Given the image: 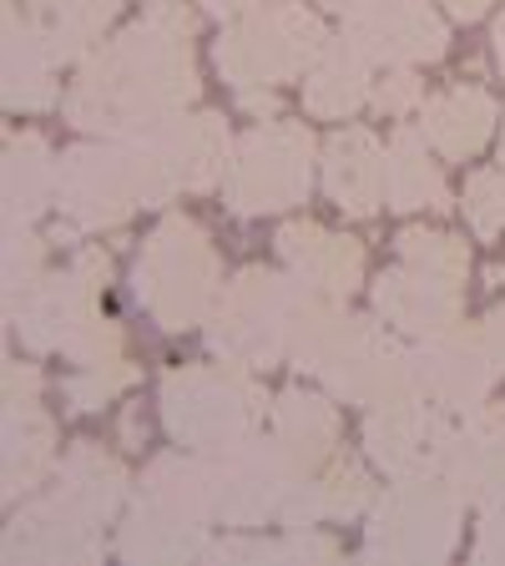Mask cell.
Segmentation results:
<instances>
[{
  "instance_id": "cell-1",
  "label": "cell",
  "mask_w": 505,
  "mask_h": 566,
  "mask_svg": "<svg viewBox=\"0 0 505 566\" xmlns=\"http://www.w3.org/2000/svg\"><path fill=\"white\" fill-rule=\"evenodd\" d=\"M354 35H375L385 56H440L445 46V31L424 11V0H359Z\"/></svg>"
},
{
  "instance_id": "cell-2",
  "label": "cell",
  "mask_w": 505,
  "mask_h": 566,
  "mask_svg": "<svg viewBox=\"0 0 505 566\" xmlns=\"http://www.w3.org/2000/svg\"><path fill=\"white\" fill-rule=\"evenodd\" d=\"M471 218L485 228V233H491L495 223H505V182H501V177H475Z\"/></svg>"
},
{
  "instance_id": "cell-3",
  "label": "cell",
  "mask_w": 505,
  "mask_h": 566,
  "mask_svg": "<svg viewBox=\"0 0 505 566\" xmlns=\"http://www.w3.org/2000/svg\"><path fill=\"white\" fill-rule=\"evenodd\" d=\"M485 6H491V0H450V11L455 15H481Z\"/></svg>"
},
{
  "instance_id": "cell-4",
  "label": "cell",
  "mask_w": 505,
  "mask_h": 566,
  "mask_svg": "<svg viewBox=\"0 0 505 566\" xmlns=\"http://www.w3.org/2000/svg\"><path fill=\"white\" fill-rule=\"evenodd\" d=\"M212 11H233V6H248V0H208Z\"/></svg>"
},
{
  "instance_id": "cell-5",
  "label": "cell",
  "mask_w": 505,
  "mask_h": 566,
  "mask_svg": "<svg viewBox=\"0 0 505 566\" xmlns=\"http://www.w3.org/2000/svg\"><path fill=\"white\" fill-rule=\"evenodd\" d=\"M324 6H344V0H324Z\"/></svg>"
}]
</instances>
